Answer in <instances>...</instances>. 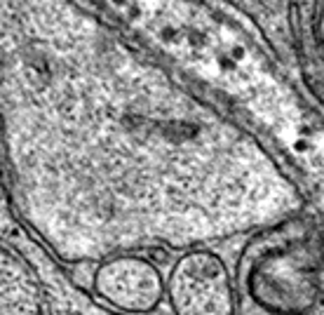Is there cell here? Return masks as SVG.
I'll use <instances>...</instances> for the list:
<instances>
[{"label": "cell", "instance_id": "1", "mask_svg": "<svg viewBox=\"0 0 324 315\" xmlns=\"http://www.w3.org/2000/svg\"><path fill=\"white\" fill-rule=\"evenodd\" d=\"M235 315H324V233L289 226L249 247Z\"/></svg>", "mask_w": 324, "mask_h": 315}, {"label": "cell", "instance_id": "2", "mask_svg": "<svg viewBox=\"0 0 324 315\" xmlns=\"http://www.w3.org/2000/svg\"><path fill=\"white\" fill-rule=\"evenodd\" d=\"M176 315H235V287L218 256L195 252L176 263L170 280Z\"/></svg>", "mask_w": 324, "mask_h": 315}, {"label": "cell", "instance_id": "3", "mask_svg": "<svg viewBox=\"0 0 324 315\" xmlns=\"http://www.w3.org/2000/svg\"><path fill=\"white\" fill-rule=\"evenodd\" d=\"M99 289L120 308L148 313L162 296V280L150 261L122 256L99 270Z\"/></svg>", "mask_w": 324, "mask_h": 315}]
</instances>
